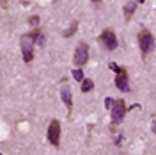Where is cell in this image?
<instances>
[{
    "instance_id": "12",
    "label": "cell",
    "mask_w": 156,
    "mask_h": 155,
    "mask_svg": "<svg viewBox=\"0 0 156 155\" xmlns=\"http://www.w3.org/2000/svg\"><path fill=\"white\" fill-rule=\"evenodd\" d=\"M32 34H34V41H36V45H39V47H43V45H44V41H46V38H44V34H43L41 30H34Z\"/></svg>"
},
{
    "instance_id": "7",
    "label": "cell",
    "mask_w": 156,
    "mask_h": 155,
    "mask_svg": "<svg viewBox=\"0 0 156 155\" xmlns=\"http://www.w3.org/2000/svg\"><path fill=\"white\" fill-rule=\"evenodd\" d=\"M115 86L121 89V91H128L129 89V78H128V71L126 68H122L119 73L115 75Z\"/></svg>"
},
{
    "instance_id": "18",
    "label": "cell",
    "mask_w": 156,
    "mask_h": 155,
    "mask_svg": "<svg viewBox=\"0 0 156 155\" xmlns=\"http://www.w3.org/2000/svg\"><path fill=\"white\" fill-rule=\"evenodd\" d=\"M92 2H101V0H92Z\"/></svg>"
},
{
    "instance_id": "2",
    "label": "cell",
    "mask_w": 156,
    "mask_h": 155,
    "mask_svg": "<svg viewBox=\"0 0 156 155\" xmlns=\"http://www.w3.org/2000/svg\"><path fill=\"white\" fill-rule=\"evenodd\" d=\"M138 47L142 50V55H144V57L153 50V34L147 29H142L138 32Z\"/></svg>"
},
{
    "instance_id": "8",
    "label": "cell",
    "mask_w": 156,
    "mask_h": 155,
    "mask_svg": "<svg viewBox=\"0 0 156 155\" xmlns=\"http://www.w3.org/2000/svg\"><path fill=\"white\" fill-rule=\"evenodd\" d=\"M60 98H62V102L66 104V107L71 111V109H73V93H71V89H69L68 86L62 87V91H60Z\"/></svg>"
},
{
    "instance_id": "1",
    "label": "cell",
    "mask_w": 156,
    "mask_h": 155,
    "mask_svg": "<svg viewBox=\"0 0 156 155\" xmlns=\"http://www.w3.org/2000/svg\"><path fill=\"white\" fill-rule=\"evenodd\" d=\"M34 45H36V41H34V34H32V32H30V34H23L21 39H20V47H21L23 61H25L27 64L34 59Z\"/></svg>"
},
{
    "instance_id": "3",
    "label": "cell",
    "mask_w": 156,
    "mask_h": 155,
    "mask_svg": "<svg viewBox=\"0 0 156 155\" xmlns=\"http://www.w3.org/2000/svg\"><path fill=\"white\" fill-rule=\"evenodd\" d=\"M99 43H101L108 52L115 50L117 48V36H115V32H114V30H110V29L103 30V32H101V36H99Z\"/></svg>"
},
{
    "instance_id": "16",
    "label": "cell",
    "mask_w": 156,
    "mask_h": 155,
    "mask_svg": "<svg viewBox=\"0 0 156 155\" xmlns=\"http://www.w3.org/2000/svg\"><path fill=\"white\" fill-rule=\"evenodd\" d=\"M112 104H114V98H107V100H105V105H107V109H110V107H112Z\"/></svg>"
},
{
    "instance_id": "9",
    "label": "cell",
    "mask_w": 156,
    "mask_h": 155,
    "mask_svg": "<svg viewBox=\"0 0 156 155\" xmlns=\"http://www.w3.org/2000/svg\"><path fill=\"white\" fill-rule=\"evenodd\" d=\"M136 9V2H128L126 6H124V20L129 21V18L133 16V13Z\"/></svg>"
},
{
    "instance_id": "14",
    "label": "cell",
    "mask_w": 156,
    "mask_h": 155,
    "mask_svg": "<svg viewBox=\"0 0 156 155\" xmlns=\"http://www.w3.org/2000/svg\"><path fill=\"white\" fill-rule=\"evenodd\" d=\"M29 23L32 25V27H37V25H39V16H37V14L30 16V18H29Z\"/></svg>"
},
{
    "instance_id": "4",
    "label": "cell",
    "mask_w": 156,
    "mask_h": 155,
    "mask_svg": "<svg viewBox=\"0 0 156 155\" xmlns=\"http://www.w3.org/2000/svg\"><path fill=\"white\" fill-rule=\"evenodd\" d=\"M73 61H75V64L80 66V68H82L83 64H87V61H89V45L87 43H78Z\"/></svg>"
},
{
    "instance_id": "17",
    "label": "cell",
    "mask_w": 156,
    "mask_h": 155,
    "mask_svg": "<svg viewBox=\"0 0 156 155\" xmlns=\"http://www.w3.org/2000/svg\"><path fill=\"white\" fill-rule=\"evenodd\" d=\"M136 4H142V2H144V0H135Z\"/></svg>"
},
{
    "instance_id": "11",
    "label": "cell",
    "mask_w": 156,
    "mask_h": 155,
    "mask_svg": "<svg viewBox=\"0 0 156 155\" xmlns=\"http://www.w3.org/2000/svg\"><path fill=\"white\" fill-rule=\"evenodd\" d=\"M76 29H78V21H76V20H73V21H71V25L62 32V36H64V38H71V36L76 32Z\"/></svg>"
},
{
    "instance_id": "5",
    "label": "cell",
    "mask_w": 156,
    "mask_h": 155,
    "mask_svg": "<svg viewBox=\"0 0 156 155\" xmlns=\"http://www.w3.org/2000/svg\"><path fill=\"white\" fill-rule=\"evenodd\" d=\"M110 111H112V121L114 123H121L124 119V114H126V104H124V100L114 102L112 107H110Z\"/></svg>"
},
{
    "instance_id": "10",
    "label": "cell",
    "mask_w": 156,
    "mask_h": 155,
    "mask_svg": "<svg viewBox=\"0 0 156 155\" xmlns=\"http://www.w3.org/2000/svg\"><path fill=\"white\" fill-rule=\"evenodd\" d=\"M80 82H82V87H80V89H82V93H89V91H92V89H94V82H92L90 78L83 77Z\"/></svg>"
},
{
    "instance_id": "13",
    "label": "cell",
    "mask_w": 156,
    "mask_h": 155,
    "mask_svg": "<svg viewBox=\"0 0 156 155\" xmlns=\"http://www.w3.org/2000/svg\"><path fill=\"white\" fill-rule=\"evenodd\" d=\"M73 78H75V80H78V82H80V80L83 78V71H82V70H80V68H78V70H73Z\"/></svg>"
},
{
    "instance_id": "15",
    "label": "cell",
    "mask_w": 156,
    "mask_h": 155,
    "mask_svg": "<svg viewBox=\"0 0 156 155\" xmlns=\"http://www.w3.org/2000/svg\"><path fill=\"white\" fill-rule=\"evenodd\" d=\"M108 68L112 70V71H115V73H119V71H121V66H119V64H115V62H108Z\"/></svg>"
},
{
    "instance_id": "6",
    "label": "cell",
    "mask_w": 156,
    "mask_h": 155,
    "mask_svg": "<svg viewBox=\"0 0 156 155\" xmlns=\"http://www.w3.org/2000/svg\"><path fill=\"white\" fill-rule=\"evenodd\" d=\"M46 136H48V141L53 146L60 145V123H58V119H51V123H50V127H48Z\"/></svg>"
}]
</instances>
